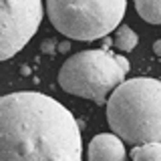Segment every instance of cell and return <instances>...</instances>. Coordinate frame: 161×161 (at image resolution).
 Instances as JSON below:
<instances>
[{"mask_svg": "<svg viewBox=\"0 0 161 161\" xmlns=\"http://www.w3.org/2000/svg\"><path fill=\"white\" fill-rule=\"evenodd\" d=\"M83 135L57 99L18 91L0 101V161H80Z\"/></svg>", "mask_w": 161, "mask_h": 161, "instance_id": "6da1fadb", "label": "cell"}, {"mask_svg": "<svg viewBox=\"0 0 161 161\" xmlns=\"http://www.w3.org/2000/svg\"><path fill=\"white\" fill-rule=\"evenodd\" d=\"M107 121L115 135L133 145L161 143V80H125L107 101Z\"/></svg>", "mask_w": 161, "mask_h": 161, "instance_id": "7a4b0ae2", "label": "cell"}, {"mask_svg": "<svg viewBox=\"0 0 161 161\" xmlns=\"http://www.w3.org/2000/svg\"><path fill=\"white\" fill-rule=\"evenodd\" d=\"M129 60L107 48L83 50L73 54L58 70V85L67 93L107 103L109 97L127 80Z\"/></svg>", "mask_w": 161, "mask_h": 161, "instance_id": "3957f363", "label": "cell"}, {"mask_svg": "<svg viewBox=\"0 0 161 161\" xmlns=\"http://www.w3.org/2000/svg\"><path fill=\"white\" fill-rule=\"evenodd\" d=\"M125 8L127 0H47L53 26L75 40H97L115 32Z\"/></svg>", "mask_w": 161, "mask_h": 161, "instance_id": "277c9868", "label": "cell"}, {"mask_svg": "<svg viewBox=\"0 0 161 161\" xmlns=\"http://www.w3.org/2000/svg\"><path fill=\"white\" fill-rule=\"evenodd\" d=\"M42 20V0H2V40L0 58L20 53L36 34Z\"/></svg>", "mask_w": 161, "mask_h": 161, "instance_id": "5b68a950", "label": "cell"}, {"mask_svg": "<svg viewBox=\"0 0 161 161\" xmlns=\"http://www.w3.org/2000/svg\"><path fill=\"white\" fill-rule=\"evenodd\" d=\"M89 161H127V149L119 135L101 133L89 143Z\"/></svg>", "mask_w": 161, "mask_h": 161, "instance_id": "8992f818", "label": "cell"}, {"mask_svg": "<svg viewBox=\"0 0 161 161\" xmlns=\"http://www.w3.org/2000/svg\"><path fill=\"white\" fill-rule=\"evenodd\" d=\"M137 14L149 24H161V0H135Z\"/></svg>", "mask_w": 161, "mask_h": 161, "instance_id": "52a82bcc", "label": "cell"}, {"mask_svg": "<svg viewBox=\"0 0 161 161\" xmlns=\"http://www.w3.org/2000/svg\"><path fill=\"white\" fill-rule=\"evenodd\" d=\"M115 47L125 50V53H129V50H133L135 47H137L139 42V36L137 32H135L131 26H127V24H121V26L115 30V38H113Z\"/></svg>", "mask_w": 161, "mask_h": 161, "instance_id": "ba28073f", "label": "cell"}, {"mask_svg": "<svg viewBox=\"0 0 161 161\" xmlns=\"http://www.w3.org/2000/svg\"><path fill=\"white\" fill-rule=\"evenodd\" d=\"M131 161H161V143L135 145L131 149Z\"/></svg>", "mask_w": 161, "mask_h": 161, "instance_id": "9c48e42d", "label": "cell"}, {"mask_svg": "<svg viewBox=\"0 0 161 161\" xmlns=\"http://www.w3.org/2000/svg\"><path fill=\"white\" fill-rule=\"evenodd\" d=\"M153 50H155V54H159V57H161V40H157V42L153 44Z\"/></svg>", "mask_w": 161, "mask_h": 161, "instance_id": "30bf717a", "label": "cell"}]
</instances>
